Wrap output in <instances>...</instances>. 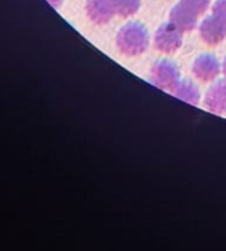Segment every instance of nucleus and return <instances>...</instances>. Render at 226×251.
I'll list each match as a JSON object with an SVG mask.
<instances>
[{"instance_id": "f257e3e1", "label": "nucleus", "mask_w": 226, "mask_h": 251, "mask_svg": "<svg viewBox=\"0 0 226 251\" xmlns=\"http://www.w3.org/2000/svg\"><path fill=\"white\" fill-rule=\"evenodd\" d=\"M117 49L126 56H139L150 46V33L141 23H127L116 37Z\"/></svg>"}, {"instance_id": "f03ea898", "label": "nucleus", "mask_w": 226, "mask_h": 251, "mask_svg": "<svg viewBox=\"0 0 226 251\" xmlns=\"http://www.w3.org/2000/svg\"><path fill=\"white\" fill-rule=\"evenodd\" d=\"M150 81L161 90L172 92L180 81L179 67L170 59H158L151 67Z\"/></svg>"}, {"instance_id": "7ed1b4c3", "label": "nucleus", "mask_w": 226, "mask_h": 251, "mask_svg": "<svg viewBox=\"0 0 226 251\" xmlns=\"http://www.w3.org/2000/svg\"><path fill=\"white\" fill-rule=\"evenodd\" d=\"M182 31L177 30L170 21L158 27L154 36V46L163 53H175L182 46Z\"/></svg>"}, {"instance_id": "20e7f679", "label": "nucleus", "mask_w": 226, "mask_h": 251, "mask_svg": "<svg viewBox=\"0 0 226 251\" xmlns=\"http://www.w3.org/2000/svg\"><path fill=\"white\" fill-rule=\"evenodd\" d=\"M192 73L200 81L210 83V81L216 80L217 75L220 74V62L214 55L202 53L194 61Z\"/></svg>"}, {"instance_id": "39448f33", "label": "nucleus", "mask_w": 226, "mask_h": 251, "mask_svg": "<svg viewBox=\"0 0 226 251\" xmlns=\"http://www.w3.org/2000/svg\"><path fill=\"white\" fill-rule=\"evenodd\" d=\"M200 36L205 45L216 46L226 37V24L214 15L207 17L200 24Z\"/></svg>"}, {"instance_id": "423d86ee", "label": "nucleus", "mask_w": 226, "mask_h": 251, "mask_svg": "<svg viewBox=\"0 0 226 251\" xmlns=\"http://www.w3.org/2000/svg\"><path fill=\"white\" fill-rule=\"evenodd\" d=\"M84 9L89 21H92L96 25L108 24L112 20V17L116 15L111 0H87Z\"/></svg>"}, {"instance_id": "0eeeda50", "label": "nucleus", "mask_w": 226, "mask_h": 251, "mask_svg": "<svg viewBox=\"0 0 226 251\" xmlns=\"http://www.w3.org/2000/svg\"><path fill=\"white\" fill-rule=\"evenodd\" d=\"M205 108L213 114H222L226 111V77L217 80L205 93Z\"/></svg>"}, {"instance_id": "6e6552de", "label": "nucleus", "mask_w": 226, "mask_h": 251, "mask_svg": "<svg viewBox=\"0 0 226 251\" xmlns=\"http://www.w3.org/2000/svg\"><path fill=\"white\" fill-rule=\"evenodd\" d=\"M197 18L198 15L188 9L183 3H177L176 6L172 8L169 21L182 33H189L197 27Z\"/></svg>"}, {"instance_id": "1a4fd4ad", "label": "nucleus", "mask_w": 226, "mask_h": 251, "mask_svg": "<svg viewBox=\"0 0 226 251\" xmlns=\"http://www.w3.org/2000/svg\"><path fill=\"white\" fill-rule=\"evenodd\" d=\"M172 95L189 105H198L200 102V89L197 87V84L191 80H180L176 87L172 90Z\"/></svg>"}, {"instance_id": "9d476101", "label": "nucleus", "mask_w": 226, "mask_h": 251, "mask_svg": "<svg viewBox=\"0 0 226 251\" xmlns=\"http://www.w3.org/2000/svg\"><path fill=\"white\" fill-rule=\"evenodd\" d=\"M116 15L127 18L136 14L141 8V0H111Z\"/></svg>"}, {"instance_id": "9b49d317", "label": "nucleus", "mask_w": 226, "mask_h": 251, "mask_svg": "<svg viewBox=\"0 0 226 251\" xmlns=\"http://www.w3.org/2000/svg\"><path fill=\"white\" fill-rule=\"evenodd\" d=\"M180 3H183L188 9H191L197 15H201L208 9L210 0H180Z\"/></svg>"}, {"instance_id": "f8f14e48", "label": "nucleus", "mask_w": 226, "mask_h": 251, "mask_svg": "<svg viewBox=\"0 0 226 251\" xmlns=\"http://www.w3.org/2000/svg\"><path fill=\"white\" fill-rule=\"evenodd\" d=\"M213 15L226 24V0H216L213 5Z\"/></svg>"}, {"instance_id": "ddd939ff", "label": "nucleus", "mask_w": 226, "mask_h": 251, "mask_svg": "<svg viewBox=\"0 0 226 251\" xmlns=\"http://www.w3.org/2000/svg\"><path fill=\"white\" fill-rule=\"evenodd\" d=\"M62 2H64V0H48V3L52 5L53 8H59L62 5Z\"/></svg>"}, {"instance_id": "4468645a", "label": "nucleus", "mask_w": 226, "mask_h": 251, "mask_svg": "<svg viewBox=\"0 0 226 251\" xmlns=\"http://www.w3.org/2000/svg\"><path fill=\"white\" fill-rule=\"evenodd\" d=\"M222 70H223V74H225V77H226V56H225V59H223V65H222Z\"/></svg>"}, {"instance_id": "2eb2a0df", "label": "nucleus", "mask_w": 226, "mask_h": 251, "mask_svg": "<svg viewBox=\"0 0 226 251\" xmlns=\"http://www.w3.org/2000/svg\"><path fill=\"white\" fill-rule=\"evenodd\" d=\"M225 114H226V111H225Z\"/></svg>"}]
</instances>
